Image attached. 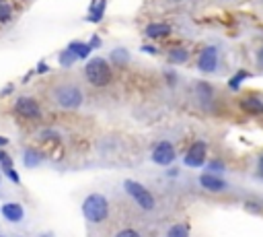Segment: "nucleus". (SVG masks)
<instances>
[{"instance_id":"f257e3e1","label":"nucleus","mask_w":263,"mask_h":237,"mask_svg":"<svg viewBox=\"0 0 263 237\" xmlns=\"http://www.w3.org/2000/svg\"><path fill=\"white\" fill-rule=\"evenodd\" d=\"M51 99L54 103L64 110V112H74L82 106L84 101V95H82V89L74 83H60L58 87H54L51 91Z\"/></svg>"},{"instance_id":"f03ea898","label":"nucleus","mask_w":263,"mask_h":237,"mask_svg":"<svg viewBox=\"0 0 263 237\" xmlns=\"http://www.w3.org/2000/svg\"><path fill=\"white\" fill-rule=\"evenodd\" d=\"M80 208H82V217L91 225H99V223H103L105 219L109 217V200H107V196H103L99 192L89 194L82 200V206Z\"/></svg>"},{"instance_id":"7ed1b4c3","label":"nucleus","mask_w":263,"mask_h":237,"mask_svg":"<svg viewBox=\"0 0 263 237\" xmlns=\"http://www.w3.org/2000/svg\"><path fill=\"white\" fill-rule=\"evenodd\" d=\"M84 78H86L93 87H107V85L113 81L111 64L105 60V58H101V56L91 58V60L84 64Z\"/></svg>"},{"instance_id":"20e7f679","label":"nucleus","mask_w":263,"mask_h":237,"mask_svg":"<svg viewBox=\"0 0 263 237\" xmlns=\"http://www.w3.org/2000/svg\"><path fill=\"white\" fill-rule=\"evenodd\" d=\"M124 190H126V194L144 210V213H152L156 208V200L152 196V192L140 181L136 179H126L124 181Z\"/></svg>"},{"instance_id":"39448f33","label":"nucleus","mask_w":263,"mask_h":237,"mask_svg":"<svg viewBox=\"0 0 263 237\" xmlns=\"http://www.w3.org/2000/svg\"><path fill=\"white\" fill-rule=\"evenodd\" d=\"M220 66V52L216 45H203L197 54V70L203 74H214Z\"/></svg>"},{"instance_id":"423d86ee","label":"nucleus","mask_w":263,"mask_h":237,"mask_svg":"<svg viewBox=\"0 0 263 237\" xmlns=\"http://www.w3.org/2000/svg\"><path fill=\"white\" fill-rule=\"evenodd\" d=\"M177 159V151L173 147V142L169 140H161L156 142V145L152 147V153H150V161L161 165V167H171Z\"/></svg>"},{"instance_id":"0eeeda50","label":"nucleus","mask_w":263,"mask_h":237,"mask_svg":"<svg viewBox=\"0 0 263 237\" xmlns=\"http://www.w3.org/2000/svg\"><path fill=\"white\" fill-rule=\"evenodd\" d=\"M206 153H208V145H206L203 140H195L193 145L187 149L185 157H183V165L185 167H191V169L203 167L206 165Z\"/></svg>"},{"instance_id":"6e6552de","label":"nucleus","mask_w":263,"mask_h":237,"mask_svg":"<svg viewBox=\"0 0 263 237\" xmlns=\"http://www.w3.org/2000/svg\"><path fill=\"white\" fill-rule=\"evenodd\" d=\"M197 181H199V186L206 190V192H212V194H222V192H226V190H228V181L222 179V177L216 175V173L203 171V173L197 177Z\"/></svg>"},{"instance_id":"1a4fd4ad","label":"nucleus","mask_w":263,"mask_h":237,"mask_svg":"<svg viewBox=\"0 0 263 237\" xmlns=\"http://www.w3.org/2000/svg\"><path fill=\"white\" fill-rule=\"evenodd\" d=\"M15 112L19 114V116H23V118H27V120H39L41 118V106L33 99V97H19L17 99V103H15Z\"/></svg>"},{"instance_id":"9d476101","label":"nucleus","mask_w":263,"mask_h":237,"mask_svg":"<svg viewBox=\"0 0 263 237\" xmlns=\"http://www.w3.org/2000/svg\"><path fill=\"white\" fill-rule=\"evenodd\" d=\"M0 215H3L5 221L13 223V225H19L25 221V206L21 202H5L0 206Z\"/></svg>"},{"instance_id":"9b49d317","label":"nucleus","mask_w":263,"mask_h":237,"mask_svg":"<svg viewBox=\"0 0 263 237\" xmlns=\"http://www.w3.org/2000/svg\"><path fill=\"white\" fill-rule=\"evenodd\" d=\"M195 93H197V101H199V106L208 110L210 106H212V101H214V93H216V89L210 85V83H206V81H197V83H195Z\"/></svg>"},{"instance_id":"f8f14e48","label":"nucleus","mask_w":263,"mask_h":237,"mask_svg":"<svg viewBox=\"0 0 263 237\" xmlns=\"http://www.w3.org/2000/svg\"><path fill=\"white\" fill-rule=\"evenodd\" d=\"M171 31H173V27L169 23H148L144 29L146 37H150V39H163V37L171 35Z\"/></svg>"},{"instance_id":"ddd939ff","label":"nucleus","mask_w":263,"mask_h":237,"mask_svg":"<svg viewBox=\"0 0 263 237\" xmlns=\"http://www.w3.org/2000/svg\"><path fill=\"white\" fill-rule=\"evenodd\" d=\"M105 9H107V0H93L89 7V15L86 21L89 23H101L105 17Z\"/></svg>"},{"instance_id":"4468645a","label":"nucleus","mask_w":263,"mask_h":237,"mask_svg":"<svg viewBox=\"0 0 263 237\" xmlns=\"http://www.w3.org/2000/svg\"><path fill=\"white\" fill-rule=\"evenodd\" d=\"M241 110H245L249 114H255V116H261L263 114V99L255 97V95H249V97L241 99Z\"/></svg>"},{"instance_id":"2eb2a0df","label":"nucleus","mask_w":263,"mask_h":237,"mask_svg":"<svg viewBox=\"0 0 263 237\" xmlns=\"http://www.w3.org/2000/svg\"><path fill=\"white\" fill-rule=\"evenodd\" d=\"M66 50H70V52L76 56V60H86V58L91 56V52H93L91 47H89V43H86V41H78V39L70 41Z\"/></svg>"},{"instance_id":"dca6fc26","label":"nucleus","mask_w":263,"mask_h":237,"mask_svg":"<svg viewBox=\"0 0 263 237\" xmlns=\"http://www.w3.org/2000/svg\"><path fill=\"white\" fill-rule=\"evenodd\" d=\"M41 161H43V155H41L37 149H33V147H27V149L23 151V163H25V167H29V169H35L37 165H41Z\"/></svg>"},{"instance_id":"f3484780","label":"nucleus","mask_w":263,"mask_h":237,"mask_svg":"<svg viewBox=\"0 0 263 237\" xmlns=\"http://www.w3.org/2000/svg\"><path fill=\"white\" fill-rule=\"evenodd\" d=\"M167 60L171 64H185L189 60V50H187V47H183V45H175L173 50H169Z\"/></svg>"},{"instance_id":"a211bd4d","label":"nucleus","mask_w":263,"mask_h":237,"mask_svg":"<svg viewBox=\"0 0 263 237\" xmlns=\"http://www.w3.org/2000/svg\"><path fill=\"white\" fill-rule=\"evenodd\" d=\"M109 60L118 66H126L130 62V52L126 50V47H115V50H111V54H109Z\"/></svg>"},{"instance_id":"6ab92c4d","label":"nucleus","mask_w":263,"mask_h":237,"mask_svg":"<svg viewBox=\"0 0 263 237\" xmlns=\"http://www.w3.org/2000/svg\"><path fill=\"white\" fill-rule=\"evenodd\" d=\"M251 76H253V74H251L249 70H237L235 76H230V81H228V89L239 91V89H241V83L247 81V78H251Z\"/></svg>"},{"instance_id":"aec40b11","label":"nucleus","mask_w":263,"mask_h":237,"mask_svg":"<svg viewBox=\"0 0 263 237\" xmlns=\"http://www.w3.org/2000/svg\"><path fill=\"white\" fill-rule=\"evenodd\" d=\"M167 237H189V227L185 223H175L169 227Z\"/></svg>"},{"instance_id":"412c9836","label":"nucleus","mask_w":263,"mask_h":237,"mask_svg":"<svg viewBox=\"0 0 263 237\" xmlns=\"http://www.w3.org/2000/svg\"><path fill=\"white\" fill-rule=\"evenodd\" d=\"M13 19V7L9 0H0V23H9Z\"/></svg>"},{"instance_id":"4be33fe9","label":"nucleus","mask_w":263,"mask_h":237,"mask_svg":"<svg viewBox=\"0 0 263 237\" xmlns=\"http://www.w3.org/2000/svg\"><path fill=\"white\" fill-rule=\"evenodd\" d=\"M58 60H60V66H66V68H68V66H72V64L76 62V56H74L70 50H62Z\"/></svg>"},{"instance_id":"5701e85b","label":"nucleus","mask_w":263,"mask_h":237,"mask_svg":"<svg viewBox=\"0 0 263 237\" xmlns=\"http://www.w3.org/2000/svg\"><path fill=\"white\" fill-rule=\"evenodd\" d=\"M222 171H224V163H222V161L214 159V161L208 163V173H216V175H220Z\"/></svg>"},{"instance_id":"b1692460","label":"nucleus","mask_w":263,"mask_h":237,"mask_svg":"<svg viewBox=\"0 0 263 237\" xmlns=\"http://www.w3.org/2000/svg\"><path fill=\"white\" fill-rule=\"evenodd\" d=\"M3 171H5V175H7V177L13 181V183H17V186L21 183V175H19V171H17L15 167H5Z\"/></svg>"},{"instance_id":"393cba45","label":"nucleus","mask_w":263,"mask_h":237,"mask_svg":"<svg viewBox=\"0 0 263 237\" xmlns=\"http://www.w3.org/2000/svg\"><path fill=\"white\" fill-rule=\"evenodd\" d=\"M115 237H142V235H140V231H138V229H134V227H126V229L118 231V233H115Z\"/></svg>"},{"instance_id":"a878e982","label":"nucleus","mask_w":263,"mask_h":237,"mask_svg":"<svg viewBox=\"0 0 263 237\" xmlns=\"http://www.w3.org/2000/svg\"><path fill=\"white\" fill-rule=\"evenodd\" d=\"M41 138H54V140H60V134L54 132V130H45V132H41Z\"/></svg>"},{"instance_id":"bb28decb","label":"nucleus","mask_w":263,"mask_h":237,"mask_svg":"<svg viewBox=\"0 0 263 237\" xmlns=\"http://www.w3.org/2000/svg\"><path fill=\"white\" fill-rule=\"evenodd\" d=\"M89 47H91V50H95V47H101V37L99 35H93L91 41H89Z\"/></svg>"},{"instance_id":"cd10ccee","label":"nucleus","mask_w":263,"mask_h":237,"mask_svg":"<svg viewBox=\"0 0 263 237\" xmlns=\"http://www.w3.org/2000/svg\"><path fill=\"white\" fill-rule=\"evenodd\" d=\"M140 50L146 52V54H156V47H154V45H142Z\"/></svg>"},{"instance_id":"c85d7f7f","label":"nucleus","mask_w":263,"mask_h":237,"mask_svg":"<svg viewBox=\"0 0 263 237\" xmlns=\"http://www.w3.org/2000/svg\"><path fill=\"white\" fill-rule=\"evenodd\" d=\"M257 173L263 177V155L259 157V161H257Z\"/></svg>"},{"instance_id":"c756f323","label":"nucleus","mask_w":263,"mask_h":237,"mask_svg":"<svg viewBox=\"0 0 263 237\" xmlns=\"http://www.w3.org/2000/svg\"><path fill=\"white\" fill-rule=\"evenodd\" d=\"M257 64L263 66V45L259 47V52H257Z\"/></svg>"},{"instance_id":"7c9ffc66","label":"nucleus","mask_w":263,"mask_h":237,"mask_svg":"<svg viewBox=\"0 0 263 237\" xmlns=\"http://www.w3.org/2000/svg\"><path fill=\"white\" fill-rule=\"evenodd\" d=\"M9 142H11V140H9L7 136H0V149H5V147L9 145Z\"/></svg>"},{"instance_id":"2f4dec72","label":"nucleus","mask_w":263,"mask_h":237,"mask_svg":"<svg viewBox=\"0 0 263 237\" xmlns=\"http://www.w3.org/2000/svg\"><path fill=\"white\" fill-rule=\"evenodd\" d=\"M175 76H177L175 72H167V78H169V83H171V85L175 83Z\"/></svg>"},{"instance_id":"473e14b6","label":"nucleus","mask_w":263,"mask_h":237,"mask_svg":"<svg viewBox=\"0 0 263 237\" xmlns=\"http://www.w3.org/2000/svg\"><path fill=\"white\" fill-rule=\"evenodd\" d=\"M11 91H13V85H9V87H7V89H5V91H3V93H0V95H9V93H11Z\"/></svg>"},{"instance_id":"72a5a7b5","label":"nucleus","mask_w":263,"mask_h":237,"mask_svg":"<svg viewBox=\"0 0 263 237\" xmlns=\"http://www.w3.org/2000/svg\"><path fill=\"white\" fill-rule=\"evenodd\" d=\"M37 70H39V72H45V70H47V66H45V64H39V66H37Z\"/></svg>"},{"instance_id":"f704fd0d","label":"nucleus","mask_w":263,"mask_h":237,"mask_svg":"<svg viewBox=\"0 0 263 237\" xmlns=\"http://www.w3.org/2000/svg\"><path fill=\"white\" fill-rule=\"evenodd\" d=\"M169 177H177V169H169Z\"/></svg>"},{"instance_id":"c9c22d12","label":"nucleus","mask_w":263,"mask_h":237,"mask_svg":"<svg viewBox=\"0 0 263 237\" xmlns=\"http://www.w3.org/2000/svg\"><path fill=\"white\" fill-rule=\"evenodd\" d=\"M41 237H54V235H51V233H43Z\"/></svg>"},{"instance_id":"e433bc0d","label":"nucleus","mask_w":263,"mask_h":237,"mask_svg":"<svg viewBox=\"0 0 263 237\" xmlns=\"http://www.w3.org/2000/svg\"><path fill=\"white\" fill-rule=\"evenodd\" d=\"M0 181H3V177H0Z\"/></svg>"},{"instance_id":"4c0bfd02","label":"nucleus","mask_w":263,"mask_h":237,"mask_svg":"<svg viewBox=\"0 0 263 237\" xmlns=\"http://www.w3.org/2000/svg\"><path fill=\"white\" fill-rule=\"evenodd\" d=\"M0 237H5V235H0Z\"/></svg>"}]
</instances>
